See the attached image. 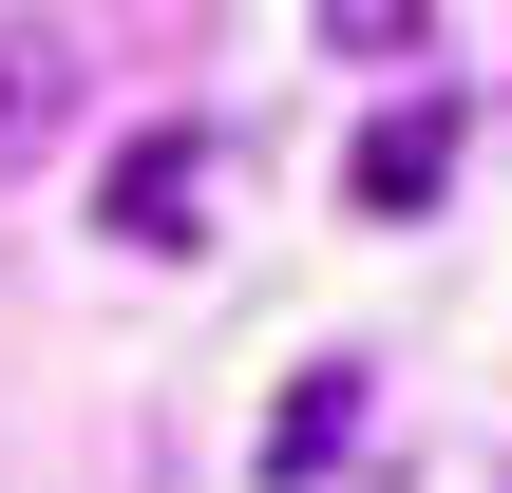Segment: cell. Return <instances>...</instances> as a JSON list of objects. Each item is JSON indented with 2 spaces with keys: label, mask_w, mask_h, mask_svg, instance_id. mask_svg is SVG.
<instances>
[{
  "label": "cell",
  "mask_w": 512,
  "mask_h": 493,
  "mask_svg": "<svg viewBox=\"0 0 512 493\" xmlns=\"http://www.w3.org/2000/svg\"><path fill=\"white\" fill-rule=\"evenodd\" d=\"M95 228H114V247H190V228H209V133L152 114V133L95 171Z\"/></svg>",
  "instance_id": "obj_1"
},
{
  "label": "cell",
  "mask_w": 512,
  "mask_h": 493,
  "mask_svg": "<svg viewBox=\"0 0 512 493\" xmlns=\"http://www.w3.org/2000/svg\"><path fill=\"white\" fill-rule=\"evenodd\" d=\"M76 95H95V76H76V38H57V19H0V190L76 133Z\"/></svg>",
  "instance_id": "obj_2"
},
{
  "label": "cell",
  "mask_w": 512,
  "mask_h": 493,
  "mask_svg": "<svg viewBox=\"0 0 512 493\" xmlns=\"http://www.w3.org/2000/svg\"><path fill=\"white\" fill-rule=\"evenodd\" d=\"M437 190H456V95H399V114L361 133V209H380V228H418Z\"/></svg>",
  "instance_id": "obj_3"
},
{
  "label": "cell",
  "mask_w": 512,
  "mask_h": 493,
  "mask_svg": "<svg viewBox=\"0 0 512 493\" xmlns=\"http://www.w3.org/2000/svg\"><path fill=\"white\" fill-rule=\"evenodd\" d=\"M342 437H361V361H304V380L266 399V493H304Z\"/></svg>",
  "instance_id": "obj_4"
},
{
  "label": "cell",
  "mask_w": 512,
  "mask_h": 493,
  "mask_svg": "<svg viewBox=\"0 0 512 493\" xmlns=\"http://www.w3.org/2000/svg\"><path fill=\"white\" fill-rule=\"evenodd\" d=\"M437 0H323V57H418Z\"/></svg>",
  "instance_id": "obj_5"
}]
</instances>
